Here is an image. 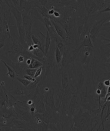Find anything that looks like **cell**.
I'll list each match as a JSON object with an SVG mask.
<instances>
[{
  "label": "cell",
  "mask_w": 110,
  "mask_h": 131,
  "mask_svg": "<svg viewBox=\"0 0 110 131\" xmlns=\"http://www.w3.org/2000/svg\"><path fill=\"white\" fill-rule=\"evenodd\" d=\"M103 84L105 86H107V87L109 86L110 85V79L107 80H105L103 82Z\"/></svg>",
  "instance_id": "cell-33"
},
{
  "label": "cell",
  "mask_w": 110,
  "mask_h": 131,
  "mask_svg": "<svg viewBox=\"0 0 110 131\" xmlns=\"http://www.w3.org/2000/svg\"><path fill=\"white\" fill-rule=\"evenodd\" d=\"M3 13L2 9H0V26H1V24L2 23V18L3 17Z\"/></svg>",
  "instance_id": "cell-36"
},
{
  "label": "cell",
  "mask_w": 110,
  "mask_h": 131,
  "mask_svg": "<svg viewBox=\"0 0 110 131\" xmlns=\"http://www.w3.org/2000/svg\"><path fill=\"white\" fill-rule=\"evenodd\" d=\"M43 65L41 67H39V68H38V69L37 70L36 72L35 75L34 77L33 78H36L40 75L41 74V73L42 67H43Z\"/></svg>",
  "instance_id": "cell-31"
},
{
  "label": "cell",
  "mask_w": 110,
  "mask_h": 131,
  "mask_svg": "<svg viewBox=\"0 0 110 131\" xmlns=\"http://www.w3.org/2000/svg\"><path fill=\"white\" fill-rule=\"evenodd\" d=\"M36 110L40 114H44L46 110L45 106L43 99H41L35 103Z\"/></svg>",
  "instance_id": "cell-18"
},
{
  "label": "cell",
  "mask_w": 110,
  "mask_h": 131,
  "mask_svg": "<svg viewBox=\"0 0 110 131\" xmlns=\"http://www.w3.org/2000/svg\"><path fill=\"white\" fill-rule=\"evenodd\" d=\"M95 92L96 93V94L97 95H99L101 91L100 90L98 89H97L96 90Z\"/></svg>",
  "instance_id": "cell-40"
},
{
  "label": "cell",
  "mask_w": 110,
  "mask_h": 131,
  "mask_svg": "<svg viewBox=\"0 0 110 131\" xmlns=\"http://www.w3.org/2000/svg\"><path fill=\"white\" fill-rule=\"evenodd\" d=\"M54 94V91L52 90L46 92L43 99L46 110L54 111L55 110L56 107L55 105Z\"/></svg>",
  "instance_id": "cell-10"
},
{
  "label": "cell",
  "mask_w": 110,
  "mask_h": 131,
  "mask_svg": "<svg viewBox=\"0 0 110 131\" xmlns=\"http://www.w3.org/2000/svg\"><path fill=\"white\" fill-rule=\"evenodd\" d=\"M0 9H2L4 16L6 18L9 28L10 34L14 42H19V34L17 23L13 15L11 13L8 5L1 2Z\"/></svg>",
  "instance_id": "cell-4"
},
{
  "label": "cell",
  "mask_w": 110,
  "mask_h": 131,
  "mask_svg": "<svg viewBox=\"0 0 110 131\" xmlns=\"http://www.w3.org/2000/svg\"><path fill=\"white\" fill-rule=\"evenodd\" d=\"M62 55L61 52L56 44V50L55 52V58L56 63L58 65H60L62 60Z\"/></svg>",
  "instance_id": "cell-21"
},
{
  "label": "cell",
  "mask_w": 110,
  "mask_h": 131,
  "mask_svg": "<svg viewBox=\"0 0 110 131\" xmlns=\"http://www.w3.org/2000/svg\"><path fill=\"white\" fill-rule=\"evenodd\" d=\"M25 1H28V0H25Z\"/></svg>",
  "instance_id": "cell-42"
},
{
  "label": "cell",
  "mask_w": 110,
  "mask_h": 131,
  "mask_svg": "<svg viewBox=\"0 0 110 131\" xmlns=\"http://www.w3.org/2000/svg\"><path fill=\"white\" fill-rule=\"evenodd\" d=\"M6 124L7 131H34L30 121L14 119Z\"/></svg>",
  "instance_id": "cell-6"
},
{
  "label": "cell",
  "mask_w": 110,
  "mask_h": 131,
  "mask_svg": "<svg viewBox=\"0 0 110 131\" xmlns=\"http://www.w3.org/2000/svg\"><path fill=\"white\" fill-rule=\"evenodd\" d=\"M28 13L33 16L36 19L39 20V21H42L44 24V21L38 12L37 7H31Z\"/></svg>",
  "instance_id": "cell-17"
},
{
  "label": "cell",
  "mask_w": 110,
  "mask_h": 131,
  "mask_svg": "<svg viewBox=\"0 0 110 131\" xmlns=\"http://www.w3.org/2000/svg\"><path fill=\"white\" fill-rule=\"evenodd\" d=\"M16 61L19 63L26 64L25 60L22 56L19 55L16 58Z\"/></svg>",
  "instance_id": "cell-28"
},
{
  "label": "cell",
  "mask_w": 110,
  "mask_h": 131,
  "mask_svg": "<svg viewBox=\"0 0 110 131\" xmlns=\"http://www.w3.org/2000/svg\"><path fill=\"white\" fill-rule=\"evenodd\" d=\"M110 93H107V94L104 97V99H103V101L104 102H105L107 101V98L110 96Z\"/></svg>",
  "instance_id": "cell-38"
},
{
  "label": "cell",
  "mask_w": 110,
  "mask_h": 131,
  "mask_svg": "<svg viewBox=\"0 0 110 131\" xmlns=\"http://www.w3.org/2000/svg\"><path fill=\"white\" fill-rule=\"evenodd\" d=\"M31 52L36 57L43 60L45 56L43 52L38 48L34 49Z\"/></svg>",
  "instance_id": "cell-20"
},
{
  "label": "cell",
  "mask_w": 110,
  "mask_h": 131,
  "mask_svg": "<svg viewBox=\"0 0 110 131\" xmlns=\"http://www.w3.org/2000/svg\"><path fill=\"white\" fill-rule=\"evenodd\" d=\"M9 92L16 100L22 102L27 95L29 94L26 87L20 83L19 81L15 83L13 88L10 90Z\"/></svg>",
  "instance_id": "cell-7"
},
{
  "label": "cell",
  "mask_w": 110,
  "mask_h": 131,
  "mask_svg": "<svg viewBox=\"0 0 110 131\" xmlns=\"http://www.w3.org/2000/svg\"><path fill=\"white\" fill-rule=\"evenodd\" d=\"M104 8L102 10H100L99 11V13H101L102 12H110V4H107L104 6Z\"/></svg>",
  "instance_id": "cell-30"
},
{
  "label": "cell",
  "mask_w": 110,
  "mask_h": 131,
  "mask_svg": "<svg viewBox=\"0 0 110 131\" xmlns=\"http://www.w3.org/2000/svg\"><path fill=\"white\" fill-rule=\"evenodd\" d=\"M23 78L30 81H31L33 79V78L31 76L27 74L24 75L23 76Z\"/></svg>",
  "instance_id": "cell-34"
},
{
  "label": "cell",
  "mask_w": 110,
  "mask_h": 131,
  "mask_svg": "<svg viewBox=\"0 0 110 131\" xmlns=\"http://www.w3.org/2000/svg\"><path fill=\"white\" fill-rule=\"evenodd\" d=\"M47 34L46 36V43H45V52L46 54L47 51L48 50L50 45L51 39L49 32L46 29Z\"/></svg>",
  "instance_id": "cell-22"
},
{
  "label": "cell",
  "mask_w": 110,
  "mask_h": 131,
  "mask_svg": "<svg viewBox=\"0 0 110 131\" xmlns=\"http://www.w3.org/2000/svg\"><path fill=\"white\" fill-rule=\"evenodd\" d=\"M0 3H1V1H0Z\"/></svg>",
  "instance_id": "cell-43"
},
{
  "label": "cell",
  "mask_w": 110,
  "mask_h": 131,
  "mask_svg": "<svg viewBox=\"0 0 110 131\" xmlns=\"http://www.w3.org/2000/svg\"><path fill=\"white\" fill-rule=\"evenodd\" d=\"M109 18L110 16L108 17H102L98 21H96L90 25L89 29V37L94 47L97 48L98 46L99 32L102 25Z\"/></svg>",
  "instance_id": "cell-5"
},
{
  "label": "cell",
  "mask_w": 110,
  "mask_h": 131,
  "mask_svg": "<svg viewBox=\"0 0 110 131\" xmlns=\"http://www.w3.org/2000/svg\"><path fill=\"white\" fill-rule=\"evenodd\" d=\"M8 41V39L7 38L3 37L2 39L0 40V49L2 48L7 44Z\"/></svg>",
  "instance_id": "cell-29"
},
{
  "label": "cell",
  "mask_w": 110,
  "mask_h": 131,
  "mask_svg": "<svg viewBox=\"0 0 110 131\" xmlns=\"http://www.w3.org/2000/svg\"><path fill=\"white\" fill-rule=\"evenodd\" d=\"M62 15L57 11H55L54 13L53 14V16L55 18H58L61 17Z\"/></svg>",
  "instance_id": "cell-35"
},
{
  "label": "cell",
  "mask_w": 110,
  "mask_h": 131,
  "mask_svg": "<svg viewBox=\"0 0 110 131\" xmlns=\"http://www.w3.org/2000/svg\"><path fill=\"white\" fill-rule=\"evenodd\" d=\"M1 2H4L7 5H13L15 7H17L18 2L19 0H0Z\"/></svg>",
  "instance_id": "cell-27"
},
{
  "label": "cell",
  "mask_w": 110,
  "mask_h": 131,
  "mask_svg": "<svg viewBox=\"0 0 110 131\" xmlns=\"http://www.w3.org/2000/svg\"><path fill=\"white\" fill-rule=\"evenodd\" d=\"M38 32L31 31V39L33 44L39 46V48L46 55L45 43L46 36L38 28Z\"/></svg>",
  "instance_id": "cell-8"
},
{
  "label": "cell",
  "mask_w": 110,
  "mask_h": 131,
  "mask_svg": "<svg viewBox=\"0 0 110 131\" xmlns=\"http://www.w3.org/2000/svg\"><path fill=\"white\" fill-rule=\"evenodd\" d=\"M76 58L78 63L85 72L87 77L91 78L98 74L101 61L98 47H82Z\"/></svg>",
  "instance_id": "cell-1"
},
{
  "label": "cell",
  "mask_w": 110,
  "mask_h": 131,
  "mask_svg": "<svg viewBox=\"0 0 110 131\" xmlns=\"http://www.w3.org/2000/svg\"><path fill=\"white\" fill-rule=\"evenodd\" d=\"M100 30L110 32V21L108 22L104 23L101 28Z\"/></svg>",
  "instance_id": "cell-26"
},
{
  "label": "cell",
  "mask_w": 110,
  "mask_h": 131,
  "mask_svg": "<svg viewBox=\"0 0 110 131\" xmlns=\"http://www.w3.org/2000/svg\"><path fill=\"white\" fill-rule=\"evenodd\" d=\"M66 34L70 39L75 42H77V35L76 30L70 26L65 27Z\"/></svg>",
  "instance_id": "cell-15"
},
{
  "label": "cell",
  "mask_w": 110,
  "mask_h": 131,
  "mask_svg": "<svg viewBox=\"0 0 110 131\" xmlns=\"http://www.w3.org/2000/svg\"><path fill=\"white\" fill-rule=\"evenodd\" d=\"M51 21L54 26L55 29L58 35L66 42L71 43L73 40L69 37L65 30V28L60 24L57 23L53 18L50 19Z\"/></svg>",
  "instance_id": "cell-11"
},
{
  "label": "cell",
  "mask_w": 110,
  "mask_h": 131,
  "mask_svg": "<svg viewBox=\"0 0 110 131\" xmlns=\"http://www.w3.org/2000/svg\"><path fill=\"white\" fill-rule=\"evenodd\" d=\"M32 7L29 2L25 0H19L16 7L19 11L22 13H28L31 7Z\"/></svg>",
  "instance_id": "cell-14"
},
{
  "label": "cell",
  "mask_w": 110,
  "mask_h": 131,
  "mask_svg": "<svg viewBox=\"0 0 110 131\" xmlns=\"http://www.w3.org/2000/svg\"><path fill=\"white\" fill-rule=\"evenodd\" d=\"M15 111L17 115L16 119L27 121H31L32 116L30 112L26 108L17 103L14 105Z\"/></svg>",
  "instance_id": "cell-9"
},
{
  "label": "cell",
  "mask_w": 110,
  "mask_h": 131,
  "mask_svg": "<svg viewBox=\"0 0 110 131\" xmlns=\"http://www.w3.org/2000/svg\"><path fill=\"white\" fill-rule=\"evenodd\" d=\"M8 5L11 13L16 19L18 25H22V17L21 13L18 9L17 7L13 5L9 4Z\"/></svg>",
  "instance_id": "cell-13"
},
{
  "label": "cell",
  "mask_w": 110,
  "mask_h": 131,
  "mask_svg": "<svg viewBox=\"0 0 110 131\" xmlns=\"http://www.w3.org/2000/svg\"><path fill=\"white\" fill-rule=\"evenodd\" d=\"M84 85L85 90L77 93L80 99V109L83 111L87 109L91 112L99 108L98 95L96 93L94 86L87 81Z\"/></svg>",
  "instance_id": "cell-2"
},
{
  "label": "cell",
  "mask_w": 110,
  "mask_h": 131,
  "mask_svg": "<svg viewBox=\"0 0 110 131\" xmlns=\"http://www.w3.org/2000/svg\"><path fill=\"white\" fill-rule=\"evenodd\" d=\"M38 69H30L27 68L26 71V74L29 75L33 78Z\"/></svg>",
  "instance_id": "cell-25"
},
{
  "label": "cell",
  "mask_w": 110,
  "mask_h": 131,
  "mask_svg": "<svg viewBox=\"0 0 110 131\" xmlns=\"http://www.w3.org/2000/svg\"><path fill=\"white\" fill-rule=\"evenodd\" d=\"M73 126L70 131H91L92 119L89 113L79 109L73 114Z\"/></svg>",
  "instance_id": "cell-3"
},
{
  "label": "cell",
  "mask_w": 110,
  "mask_h": 131,
  "mask_svg": "<svg viewBox=\"0 0 110 131\" xmlns=\"http://www.w3.org/2000/svg\"><path fill=\"white\" fill-rule=\"evenodd\" d=\"M0 61L2 62V63H4L5 66L7 67V69H8V72L6 73V75L7 77H9L11 79L12 81H13L15 79H16V72H15L14 70H13L12 67H10L8 65H7L5 62L2 59L0 60Z\"/></svg>",
  "instance_id": "cell-16"
},
{
  "label": "cell",
  "mask_w": 110,
  "mask_h": 131,
  "mask_svg": "<svg viewBox=\"0 0 110 131\" xmlns=\"http://www.w3.org/2000/svg\"><path fill=\"white\" fill-rule=\"evenodd\" d=\"M19 34V42L23 48L28 49L29 46L27 45L26 40V32L22 25H18Z\"/></svg>",
  "instance_id": "cell-12"
},
{
  "label": "cell",
  "mask_w": 110,
  "mask_h": 131,
  "mask_svg": "<svg viewBox=\"0 0 110 131\" xmlns=\"http://www.w3.org/2000/svg\"><path fill=\"white\" fill-rule=\"evenodd\" d=\"M16 79H17L18 80L19 82L21 83L26 87H27L31 82V81H29V80H27L25 79L21 78L20 77H16Z\"/></svg>",
  "instance_id": "cell-24"
},
{
  "label": "cell",
  "mask_w": 110,
  "mask_h": 131,
  "mask_svg": "<svg viewBox=\"0 0 110 131\" xmlns=\"http://www.w3.org/2000/svg\"><path fill=\"white\" fill-rule=\"evenodd\" d=\"M43 63L37 60L32 58L30 64L28 67V68L30 69L38 68L43 65Z\"/></svg>",
  "instance_id": "cell-19"
},
{
  "label": "cell",
  "mask_w": 110,
  "mask_h": 131,
  "mask_svg": "<svg viewBox=\"0 0 110 131\" xmlns=\"http://www.w3.org/2000/svg\"><path fill=\"white\" fill-rule=\"evenodd\" d=\"M55 10L54 9L49 10L48 11V14L50 16H53V14L55 12Z\"/></svg>",
  "instance_id": "cell-37"
},
{
  "label": "cell",
  "mask_w": 110,
  "mask_h": 131,
  "mask_svg": "<svg viewBox=\"0 0 110 131\" xmlns=\"http://www.w3.org/2000/svg\"><path fill=\"white\" fill-rule=\"evenodd\" d=\"M110 86H108V89H107V93H110Z\"/></svg>",
  "instance_id": "cell-41"
},
{
  "label": "cell",
  "mask_w": 110,
  "mask_h": 131,
  "mask_svg": "<svg viewBox=\"0 0 110 131\" xmlns=\"http://www.w3.org/2000/svg\"><path fill=\"white\" fill-rule=\"evenodd\" d=\"M104 86L103 82L100 81V82H99L98 83V85H97V89H99L101 91L103 89Z\"/></svg>",
  "instance_id": "cell-32"
},
{
  "label": "cell",
  "mask_w": 110,
  "mask_h": 131,
  "mask_svg": "<svg viewBox=\"0 0 110 131\" xmlns=\"http://www.w3.org/2000/svg\"><path fill=\"white\" fill-rule=\"evenodd\" d=\"M48 31L49 33L50 36L51 41L54 40L56 41V39H57L59 35L56 32L55 29L48 30Z\"/></svg>",
  "instance_id": "cell-23"
},
{
  "label": "cell",
  "mask_w": 110,
  "mask_h": 131,
  "mask_svg": "<svg viewBox=\"0 0 110 131\" xmlns=\"http://www.w3.org/2000/svg\"><path fill=\"white\" fill-rule=\"evenodd\" d=\"M32 58H29V59H27L26 61V64L28 67V66L30 64L31 62Z\"/></svg>",
  "instance_id": "cell-39"
}]
</instances>
